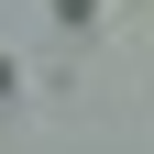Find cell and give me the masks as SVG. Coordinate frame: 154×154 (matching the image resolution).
Instances as JSON below:
<instances>
[{"label":"cell","instance_id":"6da1fadb","mask_svg":"<svg viewBox=\"0 0 154 154\" xmlns=\"http://www.w3.org/2000/svg\"><path fill=\"white\" fill-rule=\"evenodd\" d=\"M55 22H77V33H88V22H99V0H55Z\"/></svg>","mask_w":154,"mask_h":154},{"label":"cell","instance_id":"7a4b0ae2","mask_svg":"<svg viewBox=\"0 0 154 154\" xmlns=\"http://www.w3.org/2000/svg\"><path fill=\"white\" fill-rule=\"evenodd\" d=\"M0 99H11V44H0Z\"/></svg>","mask_w":154,"mask_h":154}]
</instances>
